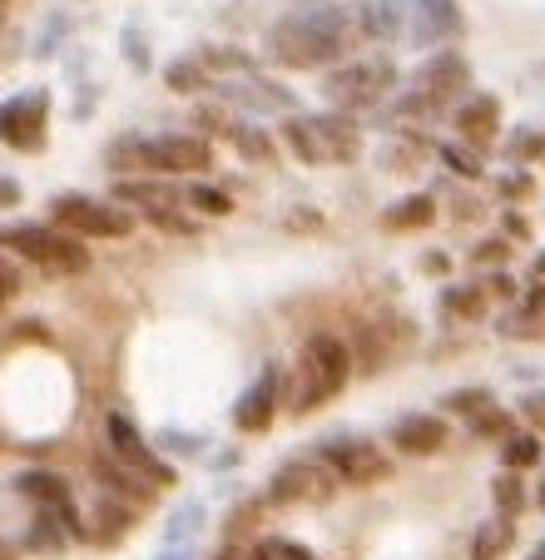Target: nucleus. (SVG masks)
Masks as SVG:
<instances>
[{
	"instance_id": "nucleus-30",
	"label": "nucleus",
	"mask_w": 545,
	"mask_h": 560,
	"mask_svg": "<svg viewBox=\"0 0 545 560\" xmlns=\"http://www.w3.org/2000/svg\"><path fill=\"white\" fill-rule=\"evenodd\" d=\"M169 90H178V95H199V90H209V70H204L199 60H174L164 70Z\"/></svg>"
},
{
	"instance_id": "nucleus-52",
	"label": "nucleus",
	"mask_w": 545,
	"mask_h": 560,
	"mask_svg": "<svg viewBox=\"0 0 545 560\" xmlns=\"http://www.w3.org/2000/svg\"><path fill=\"white\" fill-rule=\"evenodd\" d=\"M159 560H194V550H189V546H169Z\"/></svg>"
},
{
	"instance_id": "nucleus-10",
	"label": "nucleus",
	"mask_w": 545,
	"mask_h": 560,
	"mask_svg": "<svg viewBox=\"0 0 545 560\" xmlns=\"http://www.w3.org/2000/svg\"><path fill=\"white\" fill-rule=\"evenodd\" d=\"M45 115H50V95L45 90H25V95H11L0 105V139L11 149H35L45 144Z\"/></svg>"
},
{
	"instance_id": "nucleus-1",
	"label": "nucleus",
	"mask_w": 545,
	"mask_h": 560,
	"mask_svg": "<svg viewBox=\"0 0 545 560\" xmlns=\"http://www.w3.org/2000/svg\"><path fill=\"white\" fill-rule=\"evenodd\" d=\"M352 15L343 5H303V11L283 15L278 25H268V50L272 65L283 70H317V65L343 60L347 40H352Z\"/></svg>"
},
{
	"instance_id": "nucleus-9",
	"label": "nucleus",
	"mask_w": 545,
	"mask_h": 560,
	"mask_svg": "<svg viewBox=\"0 0 545 560\" xmlns=\"http://www.w3.org/2000/svg\"><path fill=\"white\" fill-rule=\"evenodd\" d=\"M392 60H352L343 70H333L323 80V95H333L337 105H372L392 90Z\"/></svg>"
},
{
	"instance_id": "nucleus-17",
	"label": "nucleus",
	"mask_w": 545,
	"mask_h": 560,
	"mask_svg": "<svg viewBox=\"0 0 545 560\" xmlns=\"http://www.w3.org/2000/svg\"><path fill=\"white\" fill-rule=\"evenodd\" d=\"M456 129H462V139H476V144L501 135V105H496V95H466L456 105Z\"/></svg>"
},
{
	"instance_id": "nucleus-3",
	"label": "nucleus",
	"mask_w": 545,
	"mask_h": 560,
	"mask_svg": "<svg viewBox=\"0 0 545 560\" xmlns=\"http://www.w3.org/2000/svg\"><path fill=\"white\" fill-rule=\"evenodd\" d=\"M109 164L115 170H154V174H199L213 164L209 139L199 135H135L109 144Z\"/></svg>"
},
{
	"instance_id": "nucleus-49",
	"label": "nucleus",
	"mask_w": 545,
	"mask_h": 560,
	"mask_svg": "<svg viewBox=\"0 0 545 560\" xmlns=\"http://www.w3.org/2000/svg\"><path fill=\"white\" fill-rule=\"evenodd\" d=\"M521 307H525V313H535V317H545V283H531V288H525Z\"/></svg>"
},
{
	"instance_id": "nucleus-5",
	"label": "nucleus",
	"mask_w": 545,
	"mask_h": 560,
	"mask_svg": "<svg viewBox=\"0 0 545 560\" xmlns=\"http://www.w3.org/2000/svg\"><path fill=\"white\" fill-rule=\"evenodd\" d=\"M317 462L337 476V487H378V481L392 476V462L378 442H368V436H347V432L327 436V442L317 446Z\"/></svg>"
},
{
	"instance_id": "nucleus-12",
	"label": "nucleus",
	"mask_w": 545,
	"mask_h": 560,
	"mask_svg": "<svg viewBox=\"0 0 545 560\" xmlns=\"http://www.w3.org/2000/svg\"><path fill=\"white\" fill-rule=\"evenodd\" d=\"M15 491H21V497H35V506L60 516V526L70 530V536H84V516H80V506H74V491L60 471H45V466L40 471H21L15 476Z\"/></svg>"
},
{
	"instance_id": "nucleus-7",
	"label": "nucleus",
	"mask_w": 545,
	"mask_h": 560,
	"mask_svg": "<svg viewBox=\"0 0 545 560\" xmlns=\"http://www.w3.org/2000/svg\"><path fill=\"white\" fill-rule=\"evenodd\" d=\"M105 432H109V452H115L129 471L144 476L149 487H174V481H178V471L144 442V432L135 427V417H129V412H109L105 417Z\"/></svg>"
},
{
	"instance_id": "nucleus-50",
	"label": "nucleus",
	"mask_w": 545,
	"mask_h": 560,
	"mask_svg": "<svg viewBox=\"0 0 545 560\" xmlns=\"http://www.w3.org/2000/svg\"><path fill=\"white\" fill-rule=\"evenodd\" d=\"M501 238H531V223H525L521 213H506V219H501Z\"/></svg>"
},
{
	"instance_id": "nucleus-11",
	"label": "nucleus",
	"mask_w": 545,
	"mask_h": 560,
	"mask_svg": "<svg viewBox=\"0 0 545 560\" xmlns=\"http://www.w3.org/2000/svg\"><path fill=\"white\" fill-rule=\"evenodd\" d=\"M278 402H283V368H278V362H268V368L248 382V392L233 402V427H239V432H248V436L268 432L272 417H278Z\"/></svg>"
},
{
	"instance_id": "nucleus-48",
	"label": "nucleus",
	"mask_w": 545,
	"mask_h": 560,
	"mask_svg": "<svg viewBox=\"0 0 545 560\" xmlns=\"http://www.w3.org/2000/svg\"><path fill=\"white\" fill-rule=\"evenodd\" d=\"M15 293H21V273L0 258V303H5V298H15Z\"/></svg>"
},
{
	"instance_id": "nucleus-54",
	"label": "nucleus",
	"mask_w": 545,
	"mask_h": 560,
	"mask_svg": "<svg viewBox=\"0 0 545 560\" xmlns=\"http://www.w3.org/2000/svg\"><path fill=\"white\" fill-rule=\"evenodd\" d=\"M0 560H15V550H11V540H0Z\"/></svg>"
},
{
	"instance_id": "nucleus-36",
	"label": "nucleus",
	"mask_w": 545,
	"mask_h": 560,
	"mask_svg": "<svg viewBox=\"0 0 545 560\" xmlns=\"http://www.w3.org/2000/svg\"><path fill=\"white\" fill-rule=\"evenodd\" d=\"M496 397H491V387H466V392H451L447 397V412H456V417H466L472 422L476 412H486Z\"/></svg>"
},
{
	"instance_id": "nucleus-38",
	"label": "nucleus",
	"mask_w": 545,
	"mask_h": 560,
	"mask_svg": "<svg viewBox=\"0 0 545 560\" xmlns=\"http://www.w3.org/2000/svg\"><path fill=\"white\" fill-rule=\"evenodd\" d=\"M204 70H229V74H248L253 70V55L233 50V45H219V50H204Z\"/></svg>"
},
{
	"instance_id": "nucleus-26",
	"label": "nucleus",
	"mask_w": 545,
	"mask_h": 560,
	"mask_svg": "<svg viewBox=\"0 0 545 560\" xmlns=\"http://www.w3.org/2000/svg\"><path fill=\"white\" fill-rule=\"evenodd\" d=\"M204 526H209V506H204V501H189V506H178L174 516H169L164 540H169V546H189Z\"/></svg>"
},
{
	"instance_id": "nucleus-46",
	"label": "nucleus",
	"mask_w": 545,
	"mask_h": 560,
	"mask_svg": "<svg viewBox=\"0 0 545 560\" xmlns=\"http://www.w3.org/2000/svg\"><path fill=\"white\" fill-rule=\"evenodd\" d=\"M421 273H431V278H447V273H451V258L441 254V248H431V254H421Z\"/></svg>"
},
{
	"instance_id": "nucleus-34",
	"label": "nucleus",
	"mask_w": 545,
	"mask_h": 560,
	"mask_svg": "<svg viewBox=\"0 0 545 560\" xmlns=\"http://www.w3.org/2000/svg\"><path fill=\"white\" fill-rule=\"evenodd\" d=\"M466 427H472L476 436H486V442H506V436H511V412H501V407L491 402L486 412H476Z\"/></svg>"
},
{
	"instance_id": "nucleus-55",
	"label": "nucleus",
	"mask_w": 545,
	"mask_h": 560,
	"mask_svg": "<svg viewBox=\"0 0 545 560\" xmlns=\"http://www.w3.org/2000/svg\"><path fill=\"white\" fill-rule=\"evenodd\" d=\"M525 560H545V546H535V550H531V556H525Z\"/></svg>"
},
{
	"instance_id": "nucleus-25",
	"label": "nucleus",
	"mask_w": 545,
	"mask_h": 560,
	"mask_svg": "<svg viewBox=\"0 0 545 560\" xmlns=\"http://www.w3.org/2000/svg\"><path fill=\"white\" fill-rule=\"evenodd\" d=\"M491 501H496V516L501 521H515L525 506H531V497H525V481L515 471H501L491 481Z\"/></svg>"
},
{
	"instance_id": "nucleus-24",
	"label": "nucleus",
	"mask_w": 545,
	"mask_h": 560,
	"mask_svg": "<svg viewBox=\"0 0 545 560\" xmlns=\"http://www.w3.org/2000/svg\"><path fill=\"white\" fill-rule=\"evenodd\" d=\"M541 456H545V446H541V436L535 432H511L501 442V466L506 471H515V476H525L531 466H541Z\"/></svg>"
},
{
	"instance_id": "nucleus-4",
	"label": "nucleus",
	"mask_w": 545,
	"mask_h": 560,
	"mask_svg": "<svg viewBox=\"0 0 545 560\" xmlns=\"http://www.w3.org/2000/svg\"><path fill=\"white\" fill-rule=\"evenodd\" d=\"M0 248L31 258L40 268H55V273H84L90 268V248L70 233L50 229V223H5L0 229Z\"/></svg>"
},
{
	"instance_id": "nucleus-56",
	"label": "nucleus",
	"mask_w": 545,
	"mask_h": 560,
	"mask_svg": "<svg viewBox=\"0 0 545 560\" xmlns=\"http://www.w3.org/2000/svg\"><path fill=\"white\" fill-rule=\"evenodd\" d=\"M535 506H541V511H545V487H541V491H535Z\"/></svg>"
},
{
	"instance_id": "nucleus-22",
	"label": "nucleus",
	"mask_w": 545,
	"mask_h": 560,
	"mask_svg": "<svg viewBox=\"0 0 545 560\" xmlns=\"http://www.w3.org/2000/svg\"><path fill=\"white\" fill-rule=\"evenodd\" d=\"M65 540H70V530L60 526V516L35 506V521H31V530H25V546H31L35 556H65Z\"/></svg>"
},
{
	"instance_id": "nucleus-27",
	"label": "nucleus",
	"mask_w": 545,
	"mask_h": 560,
	"mask_svg": "<svg viewBox=\"0 0 545 560\" xmlns=\"http://www.w3.org/2000/svg\"><path fill=\"white\" fill-rule=\"evenodd\" d=\"M115 199H119V203H135V209L144 213V209H164V203H178V194H174V189H164V184L125 179V184H115Z\"/></svg>"
},
{
	"instance_id": "nucleus-44",
	"label": "nucleus",
	"mask_w": 545,
	"mask_h": 560,
	"mask_svg": "<svg viewBox=\"0 0 545 560\" xmlns=\"http://www.w3.org/2000/svg\"><path fill=\"white\" fill-rule=\"evenodd\" d=\"M476 264H506L511 258V238H486V244H476Z\"/></svg>"
},
{
	"instance_id": "nucleus-23",
	"label": "nucleus",
	"mask_w": 545,
	"mask_h": 560,
	"mask_svg": "<svg viewBox=\"0 0 545 560\" xmlns=\"http://www.w3.org/2000/svg\"><path fill=\"white\" fill-rule=\"evenodd\" d=\"M283 139H288V149H293V154L303 159V164H327L313 115H293V119H288V125H283Z\"/></svg>"
},
{
	"instance_id": "nucleus-47",
	"label": "nucleus",
	"mask_w": 545,
	"mask_h": 560,
	"mask_svg": "<svg viewBox=\"0 0 545 560\" xmlns=\"http://www.w3.org/2000/svg\"><path fill=\"white\" fill-rule=\"evenodd\" d=\"M486 293H491V298H506V303H511V298H515V278H511V273H491V278H486Z\"/></svg>"
},
{
	"instance_id": "nucleus-58",
	"label": "nucleus",
	"mask_w": 545,
	"mask_h": 560,
	"mask_svg": "<svg viewBox=\"0 0 545 560\" xmlns=\"http://www.w3.org/2000/svg\"><path fill=\"white\" fill-rule=\"evenodd\" d=\"M308 5H313V0H308Z\"/></svg>"
},
{
	"instance_id": "nucleus-37",
	"label": "nucleus",
	"mask_w": 545,
	"mask_h": 560,
	"mask_svg": "<svg viewBox=\"0 0 545 560\" xmlns=\"http://www.w3.org/2000/svg\"><path fill=\"white\" fill-rule=\"evenodd\" d=\"M65 35H70V15H65V11H55L50 21H45V31L35 35V60H50V55L65 45Z\"/></svg>"
},
{
	"instance_id": "nucleus-13",
	"label": "nucleus",
	"mask_w": 545,
	"mask_h": 560,
	"mask_svg": "<svg viewBox=\"0 0 545 560\" xmlns=\"http://www.w3.org/2000/svg\"><path fill=\"white\" fill-rule=\"evenodd\" d=\"M462 5L456 0H407V31H411V45L427 50V45H441V40H456L462 35Z\"/></svg>"
},
{
	"instance_id": "nucleus-14",
	"label": "nucleus",
	"mask_w": 545,
	"mask_h": 560,
	"mask_svg": "<svg viewBox=\"0 0 545 560\" xmlns=\"http://www.w3.org/2000/svg\"><path fill=\"white\" fill-rule=\"evenodd\" d=\"M447 436H451V427H447V417H437V412H407L387 427V442L397 446L402 456H437L441 446H447Z\"/></svg>"
},
{
	"instance_id": "nucleus-6",
	"label": "nucleus",
	"mask_w": 545,
	"mask_h": 560,
	"mask_svg": "<svg viewBox=\"0 0 545 560\" xmlns=\"http://www.w3.org/2000/svg\"><path fill=\"white\" fill-rule=\"evenodd\" d=\"M50 219L60 229L80 233V238H125L135 229V213L125 203H105V199H90V194H60L50 203Z\"/></svg>"
},
{
	"instance_id": "nucleus-35",
	"label": "nucleus",
	"mask_w": 545,
	"mask_h": 560,
	"mask_svg": "<svg viewBox=\"0 0 545 560\" xmlns=\"http://www.w3.org/2000/svg\"><path fill=\"white\" fill-rule=\"evenodd\" d=\"M184 199H189L199 213H209V219H223V213H233V199L223 189H213V184H194Z\"/></svg>"
},
{
	"instance_id": "nucleus-43",
	"label": "nucleus",
	"mask_w": 545,
	"mask_h": 560,
	"mask_svg": "<svg viewBox=\"0 0 545 560\" xmlns=\"http://www.w3.org/2000/svg\"><path fill=\"white\" fill-rule=\"evenodd\" d=\"M521 417L531 422L535 436L545 432V392H525V397H521Z\"/></svg>"
},
{
	"instance_id": "nucleus-33",
	"label": "nucleus",
	"mask_w": 545,
	"mask_h": 560,
	"mask_svg": "<svg viewBox=\"0 0 545 560\" xmlns=\"http://www.w3.org/2000/svg\"><path fill=\"white\" fill-rule=\"evenodd\" d=\"M437 154H441V164H447L451 174H462V179H482V170H486V164H482V154H476V149H462V144H441Z\"/></svg>"
},
{
	"instance_id": "nucleus-21",
	"label": "nucleus",
	"mask_w": 545,
	"mask_h": 560,
	"mask_svg": "<svg viewBox=\"0 0 545 560\" xmlns=\"http://www.w3.org/2000/svg\"><path fill=\"white\" fill-rule=\"evenodd\" d=\"M95 471H100V481H105V487L115 491V497H125V501H129V497H135V501H149V497H154V487H149V481H144L139 471H129V466L119 462L115 452H109L105 462L95 466Z\"/></svg>"
},
{
	"instance_id": "nucleus-15",
	"label": "nucleus",
	"mask_w": 545,
	"mask_h": 560,
	"mask_svg": "<svg viewBox=\"0 0 545 560\" xmlns=\"http://www.w3.org/2000/svg\"><path fill=\"white\" fill-rule=\"evenodd\" d=\"M417 85L427 90L431 100L466 95V85H472V70H466V55H456V50L427 55V60H421V70H417Z\"/></svg>"
},
{
	"instance_id": "nucleus-32",
	"label": "nucleus",
	"mask_w": 545,
	"mask_h": 560,
	"mask_svg": "<svg viewBox=\"0 0 545 560\" xmlns=\"http://www.w3.org/2000/svg\"><path fill=\"white\" fill-rule=\"evenodd\" d=\"M506 540H511V521H486L482 530H476V546H472V560H496L506 556Z\"/></svg>"
},
{
	"instance_id": "nucleus-57",
	"label": "nucleus",
	"mask_w": 545,
	"mask_h": 560,
	"mask_svg": "<svg viewBox=\"0 0 545 560\" xmlns=\"http://www.w3.org/2000/svg\"><path fill=\"white\" fill-rule=\"evenodd\" d=\"M0 11H5V0H0Z\"/></svg>"
},
{
	"instance_id": "nucleus-31",
	"label": "nucleus",
	"mask_w": 545,
	"mask_h": 560,
	"mask_svg": "<svg viewBox=\"0 0 545 560\" xmlns=\"http://www.w3.org/2000/svg\"><path fill=\"white\" fill-rule=\"evenodd\" d=\"M229 139H233V149H239L243 159H253V164H268V159H272V139L263 135L258 125H233Z\"/></svg>"
},
{
	"instance_id": "nucleus-40",
	"label": "nucleus",
	"mask_w": 545,
	"mask_h": 560,
	"mask_svg": "<svg viewBox=\"0 0 545 560\" xmlns=\"http://www.w3.org/2000/svg\"><path fill=\"white\" fill-rule=\"evenodd\" d=\"M119 40H125V60L135 65L139 74L154 65V55H149V40H144V31H139V25H125V35H119Z\"/></svg>"
},
{
	"instance_id": "nucleus-42",
	"label": "nucleus",
	"mask_w": 545,
	"mask_h": 560,
	"mask_svg": "<svg viewBox=\"0 0 545 560\" xmlns=\"http://www.w3.org/2000/svg\"><path fill=\"white\" fill-rule=\"evenodd\" d=\"M159 446H164V452H174V456H199L204 452V436H184V432H159Z\"/></svg>"
},
{
	"instance_id": "nucleus-16",
	"label": "nucleus",
	"mask_w": 545,
	"mask_h": 560,
	"mask_svg": "<svg viewBox=\"0 0 545 560\" xmlns=\"http://www.w3.org/2000/svg\"><path fill=\"white\" fill-rule=\"evenodd\" d=\"M223 100H239V105L253 109H293V90H283L278 80H263V74H233L223 85Z\"/></svg>"
},
{
	"instance_id": "nucleus-45",
	"label": "nucleus",
	"mask_w": 545,
	"mask_h": 560,
	"mask_svg": "<svg viewBox=\"0 0 545 560\" xmlns=\"http://www.w3.org/2000/svg\"><path fill=\"white\" fill-rule=\"evenodd\" d=\"M535 184H531V174H501V199H525V194H531Z\"/></svg>"
},
{
	"instance_id": "nucleus-29",
	"label": "nucleus",
	"mask_w": 545,
	"mask_h": 560,
	"mask_svg": "<svg viewBox=\"0 0 545 560\" xmlns=\"http://www.w3.org/2000/svg\"><path fill=\"white\" fill-rule=\"evenodd\" d=\"M441 307H447V317L476 323V317L486 313V288H447V293H441Z\"/></svg>"
},
{
	"instance_id": "nucleus-8",
	"label": "nucleus",
	"mask_w": 545,
	"mask_h": 560,
	"mask_svg": "<svg viewBox=\"0 0 545 560\" xmlns=\"http://www.w3.org/2000/svg\"><path fill=\"white\" fill-rule=\"evenodd\" d=\"M337 491V476L323 462H283L278 476L268 481V501L272 506H308V501H327Z\"/></svg>"
},
{
	"instance_id": "nucleus-53",
	"label": "nucleus",
	"mask_w": 545,
	"mask_h": 560,
	"mask_svg": "<svg viewBox=\"0 0 545 560\" xmlns=\"http://www.w3.org/2000/svg\"><path fill=\"white\" fill-rule=\"evenodd\" d=\"M535 283H545V254L535 258Z\"/></svg>"
},
{
	"instance_id": "nucleus-18",
	"label": "nucleus",
	"mask_w": 545,
	"mask_h": 560,
	"mask_svg": "<svg viewBox=\"0 0 545 560\" xmlns=\"http://www.w3.org/2000/svg\"><path fill=\"white\" fill-rule=\"evenodd\" d=\"M431 219H437V199H431V194H407V199H397L392 209H382V229L387 233H417V229H427Z\"/></svg>"
},
{
	"instance_id": "nucleus-28",
	"label": "nucleus",
	"mask_w": 545,
	"mask_h": 560,
	"mask_svg": "<svg viewBox=\"0 0 545 560\" xmlns=\"http://www.w3.org/2000/svg\"><path fill=\"white\" fill-rule=\"evenodd\" d=\"M248 560H317V556L293 536H263V540H253Z\"/></svg>"
},
{
	"instance_id": "nucleus-19",
	"label": "nucleus",
	"mask_w": 545,
	"mask_h": 560,
	"mask_svg": "<svg viewBox=\"0 0 545 560\" xmlns=\"http://www.w3.org/2000/svg\"><path fill=\"white\" fill-rule=\"evenodd\" d=\"M357 25H362L372 40H397V35L407 31V0H372Z\"/></svg>"
},
{
	"instance_id": "nucleus-39",
	"label": "nucleus",
	"mask_w": 545,
	"mask_h": 560,
	"mask_svg": "<svg viewBox=\"0 0 545 560\" xmlns=\"http://www.w3.org/2000/svg\"><path fill=\"white\" fill-rule=\"evenodd\" d=\"M496 328H501V338H541L545 317H535V313H525V307H521V313H506Z\"/></svg>"
},
{
	"instance_id": "nucleus-51",
	"label": "nucleus",
	"mask_w": 545,
	"mask_h": 560,
	"mask_svg": "<svg viewBox=\"0 0 545 560\" xmlns=\"http://www.w3.org/2000/svg\"><path fill=\"white\" fill-rule=\"evenodd\" d=\"M11 203H21V184L11 174H0V209H11Z\"/></svg>"
},
{
	"instance_id": "nucleus-20",
	"label": "nucleus",
	"mask_w": 545,
	"mask_h": 560,
	"mask_svg": "<svg viewBox=\"0 0 545 560\" xmlns=\"http://www.w3.org/2000/svg\"><path fill=\"white\" fill-rule=\"evenodd\" d=\"M129 526H135V511H129V501L109 491V497L95 506V521H84V536H95V540H115V536H125Z\"/></svg>"
},
{
	"instance_id": "nucleus-41",
	"label": "nucleus",
	"mask_w": 545,
	"mask_h": 560,
	"mask_svg": "<svg viewBox=\"0 0 545 560\" xmlns=\"http://www.w3.org/2000/svg\"><path fill=\"white\" fill-rule=\"evenodd\" d=\"M506 154L511 159H545V135H535V129H515V135L506 139Z\"/></svg>"
},
{
	"instance_id": "nucleus-2",
	"label": "nucleus",
	"mask_w": 545,
	"mask_h": 560,
	"mask_svg": "<svg viewBox=\"0 0 545 560\" xmlns=\"http://www.w3.org/2000/svg\"><path fill=\"white\" fill-rule=\"evenodd\" d=\"M352 377V348L333 332H313L303 342V362H298V382L288 392V412L293 417H308L317 407H327L337 392L347 387Z\"/></svg>"
}]
</instances>
